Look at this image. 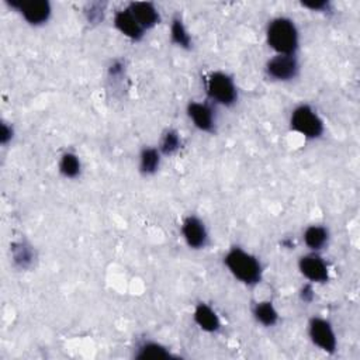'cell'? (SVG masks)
Masks as SVG:
<instances>
[{"mask_svg":"<svg viewBox=\"0 0 360 360\" xmlns=\"http://www.w3.org/2000/svg\"><path fill=\"white\" fill-rule=\"evenodd\" d=\"M224 264L238 281L246 285H256L262 281L263 266L259 257L239 246H233L226 252Z\"/></svg>","mask_w":360,"mask_h":360,"instance_id":"6da1fadb","label":"cell"},{"mask_svg":"<svg viewBox=\"0 0 360 360\" xmlns=\"http://www.w3.org/2000/svg\"><path fill=\"white\" fill-rule=\"evenodd\" d=\"M267 45L276 55H295L300 45V34L291 18L276 17L266 28Z\"/></svg>","mask_w":360,"mask_h":360,"instance_id":"7a4b0ae2","label":"cell"},{"mask_svg":"<svg viewBox=\"0 0 360 360\" xmlns=\"http://www.w3.org/2000/svg\"><path fill=\"white\" fill-rule=\"evenodd\" d=\"M205 93L210 103L231 107L238 101V87L231 75L217 70L205 77Z\"/></svg>","mask_w":360,"mask_h":360,"instance_id":"3957f363","label":"cell"},{"mask_svg":"<svg viewBox=\"0 0 360 360\" xmlns=\"http://www.w3.org/2000/svg\"><path fill=\"white\" fill-rule=\"evenodd\" d=\"M290 128L307 139H318L325 131L322 118L308 104H300L291 111Z\"/></svg>","mask_w":360,"mask_h":360,"instance_id":"277c9868","label":"cell"},{"mask_svg":"<svg viewBox=\"0 0 360 360\" xmlns=\"http://www.w3.org/2000/svg\"><path fill=\"white\" fill-rule=\"evenodd\" d=\"M308 336L314 346L325 353H335L338 349V338L332 323L322 318L314 316L308 322Z\"/></svg>","mask_w":360,"mask_h":360,"instance_id":"5b68a950","label":"cell"},{"mask_svg":"<svg viewBox=\"0 0 360 360\" xmlns=\"http://www.w3.org/2000/svg\"><path fill=\"white\" fill-rule=\"evenodd\" d=\"M266 75L276 82L294 80L300 73V62L295 55H274L266 62Z\"/></svg>","mask_w":360,"mask_h":360,"instance_id":"8992f818","label":"cell"},{"mask_svg":"<svg viewBox=\"0 0 360 360\" xmlns=\"http://www.w3.org/2000/svg\"><path fill=\"white\" fill-rule=\"evenodd\" d=\"M7 4L11 8L17 10L21 14V17L30 25H34V27L45 24L52 14L51 3L46 0H31V1L11 0V1H7Z\"/></svg>","mask_w":360,"mask_h":360,"instance_id":"52a82bcc","label":"cell"},{"mask_svg":"<svg viewBox=\"0 0 360 360\" xmlns=\"http://www.w3.org/2000/svg\"><path fill=\"white\" fill-rule=\"evenodd\" d=\"M186 111L187 117L198 131L207 134L215 132L217 114L214 105L210 101H190Z\"/></svg>","mask_w":360,"mask_h":360,"instance_id":"ba28073f","label":"cell"},{"mask_svg":"<svg viewBox=\"0 0 360 360\" xmlns=\"http://www.w3.org/2000/svg\"><path fill=\"white\" fill-rule=\"evenodd\" d=\"M298 270L312 284H322L329 280V267L318 252H309L298 259Z\"/></svg>","mask_w":360,"mask_h":360,"instance_id":"9c48e42d","label":"cell"},{"mask_svg":"<svg viewBox=\"0 0 360 360\" xmlns=\"http://www.w3.org/2000/svg\"><path fill=\"white\" fill-rule=\"evenodd\" d=\"M181 236L190 249L200 250L208 245V231L201 218L197 215H188L183 219L180 226Z\"/></svg>","mask_w":360,"mask_h":360,"instance_id":"30bf717a","label":"cell"},{"mask_svg":"<svg viewBox=\"0 0 360 360\" xmlns=\"http://www.w3.org/2000/svg\"><path fill=\"white\" fill-rule=\"evenodd\" d=\"M127 8L145 31L152 30L160 21V14L158 8L149 1H132L128 4Z\"/></svg>","mask_w":360,"mask_h":360,"instance_id":"8fae6325","label":"cell"},{"mask_svg":"<svg viewBox=\"0 0 360 360\" xmlns=\"http://www.w3.org/2000/svg\"><path fill=\"white\" fill-rule=\"evenodd\" d=\"M112 24L120 34H122L124 37H127L131 41H135V42L141 41L145 35V30L138 24V21L128 11V8L117 11L114 14Z\"/></svg>","mask_w":360,"mask_h":360,"instance_id":"7c38bea8","label":"cell"},{"mask_svg":"<svg viewBox=\"0 0 360 360\" xmlns=\"http://www.w3.org/2000/svg\"><path fill=\"white\" fill-rule=\"evenodd\" d=\"M193 319L195 325L202 332H207V333H217L222 326L217 311L205 302H198L195 305L193 312Z\"/></svg>","mask_w":360,"mask_h":360,"instance_id":"4fadbf2b","label":"cell"},{"mask_svg":"<svg viewBox=\"0 0 360 360\" xmlns=\"http://www.w3.org/2000/svg\"><path fill=\"white\" fill-rule=\"evenodd\" d=\"M302 239L305 246L311 252H319L329 242V231L322 225H309L305 228L302 233Z\"/></svg>","mask_w":360,"mask_h":360,"instance_id":"5bb4252c","label":"cell"},{"mask_svg":"<svg viewBox=\"0 0 360 360\" xmlns=\"http://www.w3.org/2000/svg\"><path fill=\"white\" fill-rule=\"evenodd\" d=\"M252 315L257 323L270 328L278 322V311L271 301H259L252 307Z\"/></svg>","mask_w":360,"mask_h":360,"instance_id":"9a60e30c","label":"cell"},{"mask_svg":"<svg viewBox=\"0 0 360 360\" xmlns=\"http://www.w3.org/2000/svg\"><path fill=\"white\" fill-rule=\"evenodd\" d=\"M170 357H173V354L166 346L152 340L142 342L136 347V353H135V359L138 360H158V359H170Z\"/></svg>","mask_w":360,"mask_h":360,"instance_id":"2e32d148","label":"cell"},{"mask_svg":"<svg viewBox=\"0 0 360 360\" xmlns=\"http://www.w3.org/2000/svg\"><path fill=\"white\" fill-rule=\"evenodd\" d=\"M162 162V153L158 148L153 146H145L139 153V172L143 176H152L155 174Z\"/></svg>","mask_w":360,"mask_h":360,"instance_id":"e0dca14e","label":"cell"},{"mask_svg":"<svg viewBox=\"0 0 360 360\" xmlns=\"http://www.w3.org/2000/svg\"><path fill=\"white\" fill-rule=\"evenodd\" d=\"M170 39L172 42L183 49H191L193 39L190 32L187 31L183 20L180 17H174L170 24Z\"/></svg>","mask_w":360,"mask_h":360,"instance_id":"ac0fdd59","label":"cell"},{"mask_svg":"<svg viewBox=\"0 0 360 360\" xmlns=\"http://www.w3.org/2000/svg\"><path fill=\"white\" fill-rule=\"evenodd\" d=\"M59 173L66 179H76L82 172V162L75 152L62 153L58 163Z\"/></svg>","mask_w":360,"mask_h":360,"instance_id":"d6986e66","label":"cell"},{"mask_svg":"<svg viewBox=\"0 0 360 360\" xmlns=\"http://www.w3.org/2000/svg\"><path fill=\"white\" fill-rule=\"evenodd\" d=\"M181 148V136L176 129H167L165 131V134L160 138L159 142V152L162 153V156H172L174 153H177Z\"/></svg>","mask_w":360,"mask_h":360,"instance_id":"ffe728a7","label":"cell"},{"mask_svg":"<svg viewBox=\"0 0 360 360\" xmlns=\"http://www.w3.org/2000/svg\"><path fill=\"white\" fill-rule=\"evenodd\" d=\"M11 256H13V262L21 267V269H27L34 259V252L31 249V246H28L24 242H18L15 245H13L11 248Z\"/></svg>","mask_w":360,"mask_h":360,"instance_id":"44dd1931","label":"cell"},{"mask_svg":"<svg viewBox=\"0 0 360 360\" xmlns=\"http://www.w3.org/2000/svg\"><path fill=\"white\" fill-rule=\"evenodd\" d=\"M302 7L309 8L311 11H328L329 10V1L328 0H311V1H302Z\"/></svg>","mask_w":360,"mask_h":360,"instance_id":"7402d4cb","label":"cell"},{"mask_svg":"<svg viewBox=\"0 0 360 360\" xmlns=\"http://www.w3.org/2000/svg\"><path fill=\"white\" fill-rule=\"evenodd\" d=\"M300 298H301L302 302H307V304H309V302L314 301L315 292H314V284H312V283L308 281V283H305V284L301 287V290H300Z\"/></svg>","mask_w":360,"mask_h":360,"instance_id":"603a6c76","label":"cell"},{"mask_svg":"<svg viewBox=\"0 0 360 360\" xmlns=\"http://www.w3.org/2000/svg\"><path fill=\"white\" fill-rule=\"evenodd\" d=\"M14 138V129L11 125H8L7 122H1V128H0V143L1 145H7L8 142H11Z\"/></svg>","mask_w":360,"mask_h":360,"instance_id":"cb8c5ba5","label":"cell"},{"mask_svg":"<svg viewBox=\"0 0 360 360\" xmlns=\"http://www.w3.org/2000/svg\"><path fill=\"white\" fill-rule=\"evenodd\" d=\"M91 11H86L87 14V20L90 22H97L100 20H103V11H100V4H93L90 6Z\"/></svg>","mask_w":360,"mask_h":360,"instance_id":"d4e9b609","label":"cell"}]
</instances>
